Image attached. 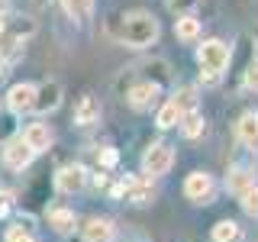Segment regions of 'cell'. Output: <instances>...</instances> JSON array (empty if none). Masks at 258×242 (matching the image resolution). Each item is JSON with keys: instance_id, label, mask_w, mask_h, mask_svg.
Returning a JSON list of instances; mask_svg holds the SVG:
<instances>
[{"instance_id": "29", "label": "cell", "mask_w": 258, "mask_h": 242, "mask_svg": "<svg viewBox=\"0 0 258 242\" xmlns=\"http://www.w3.org/2000/svg\"><path fill=\"white\" fill-rule=\"evenodd\" d=\"M7 7H10V0H0V23H4V16H7Z\"/></svg>"}, {"instance_id": "12", "label": "cell", "mask_w": 258, "mask_h": 242, "mask_svg": "<svg viewBox=\"0 0 258 242\" xmlns=\"http://www.w3.org/2000/svg\"><path fill=\"white\" fill-rule=\"evenodd\" d=\"M236 139L245 149H258V110H245L236 123Z\"/></svg>"}, {"instance_id": "22", "label": "cell", "mask_w": 258, "mask_h": 242, "mask_svg": "<svg viewBox=\"0 0 258 242\" xmlns=\"http://www.w3.org/2000/svg\"><path fill=\"white\" fill-rule=\"evenodd\" d=\"M171 100L181 107V113H190V110H197V87H181Z\"/></svg>"}, {"instance_id": "25", "label": "cell", "mask_w": 258, "mask_h": 242, "mask_svg": "<svg viewBox=\"0 0 258 242\" xmlns=\"http://www.w3.org/2000/svg\"><path fill=\"white\" fill-rule=\"evenodd\" d=\"M165 4L174 16H194V7H197L200 0H165Z\"/></svg>"}, {"instance_id": "28", "label": "cell", "mask_w": 258, "mask_h": 242, "mask_svg": "<svg viewBox=\"0 0 258 242\" xmlns=\"http://www.w3.org/2000/svg\"><path fill=\"white\" fill-rule=\"evenodd\" d=\"M200 84H207V87L220 84V75H207V71H200Z\"/></svg>"}, {"instance_id": "15", "label": "cell", "mask_w": 258, "mask_h": 242, "mask_svg": "<svg viewBox=\"0 0 258 242\" xmlns=\"http://www.w3.org/2000/svg\"><path fill=\"white\" fill-rule=\"evenodd\" d=\"M252 184H255V174L248 168H229V174H226V191L236 194V197H242Z\"/></svg>"}, {"instance_id": "23", "label": "cell", "mask_w": 258, "mask_h": 242, "mask_svg": "<svg viewBox=\"0 0 258 242\" xmlns=\"http://www.w3.org/2000/svg\"><path fill=\"white\" fill-rule=\"evenodd\" d=\"M242 210H245V216H252V220H258V184H252L245 194L239 197Z\"/></svg>"}, {"instance_id": "8", "label": "cell", "mask_w": 258, "mask_h": 242, "mask_svg": "<svg viewBox=\"0 0 258 242\" xmlns=\"http://www.w3.org/2000/svg\"><path fill=\"white\" fill-rule=\"evenodd\" d=\"M32 158H36V152H32L29 145L20 139V136L4 145V165H7V168H13V171H23V168H29V161H32Z\"/></svg>"}, {"instance_id": "31", "label": "cell", "mask_w": 258, "mask_h": 242, "mask_svg": "<svg viewBox=\"0 0 258 242\" xmlns=\"http://www.w3.org/2000/svg\"><path fill=\"white\" fill-rule=\"evenodd\" d=\"M0 32H4V23H0Z\"/></svg>"}, {"instance_id": "3", "label": "cell", "mask_w": 258, "mask_h": 242, "mask_svg": "<svg viewBox=\"0 0 258 242\" xmlns=\"http://www.w3.org/2000/svg\"><path fill=\"white\" fill-rule=\"evenodd\" d=\"M171 165H174V149H171V145H165V142H152L149 149L142 152V171H145V177L168 174V171H171Z\"/></svg>"}, {"instance_id": "10", "label": "cell", "mask_w": 258, "mask_h": 242, "mask_svg": "<svg viewBox=\"0 0 258 242\" xmlns=\"http://www.w3.org/2000/svg\"><path fill=\"white\" fill-rule=\"evenodd\" d=\"M81 236H84V242H113L116 239V226L107 216H91L81 226Z\"/></svg>"}, {"instance_id": "20", "label": "cell", "mask_w": 258, "mask_h": 242, "mask_svg": "<svg viewBox=\"0 0 258 242\" xmlns=\"http://www.w3.org/2000/svg\"><path fill=\"white\" fill-rule=\"evenodd\" d=\"M48 226H52L55 232H58V236H68L71 229H75V213H71V210H52V213H48Z\"/></svg>"}, {"instance_id": "16", "label": "cell", "mask_w": 258, "mask_h": 242, "mask_svg": "<svg viewBox=\"0 0 258 242\" xmlns=\"http://www.w3.org/2000/svg\"><path fill=\"white\" fill-rule=\"evenodd\" d=\"M174 36L181 42H197L200 39V20L197 16H177L174 20Z\"/></svg>"}, {"instance_id": "19", "label": "cell", "mask_w": 258, "mask_h": 242, "mask_svg": "<svg viewBox=\"0 0 258 242\" xmlns=\"http://www.w3.org/2000/svg\"><path fill=\"white\" fill-rule=\"evenodd\" d=\"M61 7L75 23H87L91 20V10H94V0H61Z\"/></svg>"}, {"instance_id": "9", "label": "cell", "mask_w": 258, "mask_h": 242, "mask_svg": "<svg viewBox=\"0 0 258 242\" xmlns=\"http://www.w3.org/2000/svg\"><path fill=\"white\" fill-rule=\"evenodd\" d=\"M32 103H36V87L32 84H13L10 91H7V107H10V113H16V116H23V113L32 110Z\"/></svg>"}, {"instance_id": "13", "label": "cell", "mask_w": 258, "mask_h": 242, "mask_svg": "<svg viewBox=\"0 0 258 242\" xmlns=\"http://www.w3.org/2000/svg\"><path fill=\"white\" fill-rule=\"evenodd\" d=\"M20 139L26 142L32 152H48V149H52V139H55V136H52V129H48L45 123H29L26 129H23Z\"/></svg>"}, {"instance_id": "14", "label": "cell", "mask_w": 258, "mask_h": 242, "mask_svg": "<svg viewBox=\"0 0 258 242\" xmlns=\"http://www.w3.org/2000/svg\"><path fill=\"white\" fill-rule=\"evenodd\" d=\"M97 119H100V103H97V97L84 94V97L75 103V123H78V126H94Z\"/></svg>"}, {"instance_id": "24", "label": "cell", "mask_w": 258, "mask_h": 242, "mask_svg": "<svg viewBox=\"0 0 258 242\" xmlns=\"http://www.w3.org/2000/svg\"><path fill=\"white\" fill-rule=\"evenodd\" d=\"M7 242H36V236H32V229L29 226H23V223H13V226H7Z\"/></svg>"}, {"instance_id": "1", "label": "cell", "mask_w": 258, "mask_h": 242, "mask_svg": "<svg viewBox=\"0 0 258 242\" xmlns=\"http://www.w3.org/2000/svg\"><path fill=\"white\" fill-rule=\"evenodd\" d=\"M158 20L149 10H133L123 16V26H119V39L129 48H149L158 42Z\"/></svg>"}, {"instance_id": "4", "label": "cell", "mask_w": 258, "mask_h": 242, "mask_svg": "<svg viewBox=\"0 0 258 242\" xmlns=\"http://www.w3.org/2000/svg\"><path fill=\"white\" fill-rule=\"evenodd\" d=\"M216 194V184H213V174L207 171H190L187 181H184V197L194 200V204H210Z\"/></svg>"}, {"instance_id": "18", "label": "cell", "mask_w": 258, "mask_h": 242, "mask_svg": "<svg viewBox=\"0 0 258 242\" xmlns=\"http://www.w3.org/2000/svg\"><path fill=\"white\" fill-rule=\"evenodd\" d=\"M210 236H213V242H239L242 239V226L236 220H220Z\"/></svg>"}, {"instance_id": "30", "label": "cell", "mask_w": 258, "mask_h": 242, "mask_svg": "<svg viewBox=\"0 0 258 242\" xmlns=\"http://www.w3.org/2000/svg\"><path fill=\"white\" fill-rule=\"evenodd\" d=\"M0 75H4V62H0Z\"/></svg>"}, {"instance_id": "17", "label": "cell", "mask_w": 258, "mask_h": 242, "mask_svg": "<svg viewBox=\"0 0 258 242\" xmlns=\"http://www.w3.org/2000/svg\"><path fill=\"white\" fill-rule=\"evenodd\" d=\"M181 116H184L181 107H177L174 100H165V103L158 107V113H155V126H158V129H171V126L181 123Z\"/></svg>"}, {"instance_id": "6", "label": "cell", "mask_w": 258, "mask_h": 242, "mask_svg": "<svg viewBox=\"0 0 258 242\" xmlns=\"http://www.w3.org/2000/svg\"><path fill=\"white\" fill-rule=\"evenodd\" d=\"M84 184H87L84 165H61L55 171V188L61 194H78V191H84Z\"/></svg>"}, {"instance_id": "11", "label": "cell", "mask_w": 258, "mask_h": 242, "mask_svg": "<svg viewBox=\"0 0 258 242\" xmlns=\"http://www.w3.org/2000/svg\"><path fill=\"white\" fill-rule=\"evenodd\" d=\"M58 103H61V84L58 81H45L42 87H36V103H32V110L52 113V110H58Z\"/></svg>"}, {"instance_id": "26", "label": "cell", "mask_w": 258, "mask_h": 242, "mask_svg": "<svg viewBox=\"0 0 258 242\" xmlns=\"http://www.w3.org/2000/svg\"><path fill=\"white\" fill-rule=\"evenodd\" d=\"M242 84H245L248 91H255V94H258V58L245 68V75H242Z\"/></svg>"}, {"instance_id": "7", "label": "cell", "mask_w": 258, "mask_h": 242, "mask_svg": "<svg viewBox=\"0 0 258 242\" xmlns=\"http://www.w3.org/2000/svg\"><path fill=\"white\" fill-rule=\"evenodd\" d=\"M158 91H161V84H158V81H139V84H133V87H129L126 103H129L133 110H149L152 103L158 100Z\"/></svg>"}, {"instance_id": "21", "label": "cell", "mask_w": 258, "mask_h": 242, "mask_svg": "<svg viewBox=\"0 0 258 242\" xmlns=\"http://www.w3.org/2000/svg\"><path fill=\"white\" fill-rule=\"evenodd\" d=\"M181 133H184V139H197V136L204 133V116H200L197 110L184 113L181 116Z\"/></svg>"}, {"instance_id": "27", "label": "cell", "mask_w": 258, "mask_h": 242, "mask_svg": "<svg viewBox=\"0 0 258 242\" xmlns=\"http://www.w3.org/2000/svg\"><path fill=\"white\" fill-rule=\"evenodd\" d=\"M116 161H119L116 149H103V152H100V168H113Z\"/></svg>"}, {"instance_id": "5", "label": "cell", "mask_w": 258, "mask_h": 242, "mask_svg": "<svg viewBox=\"0 0 258 242\" xmlns=\"http://www.w3.org/2000/svg\"><path fill=\"white\" fill-rule=\"evenodd\" d=\"M119 197H126L129 204H136V207H142V204H152V197H155V188H152V177H136V174H129L119 181Z\"/></svg>"}, {"instance_id": "2", "label": "cell", "mask_w": 258, "mask_h": 242, "mask_svg": "<svg viewBox=\"0 0 258 242\" xmlns=\"http://www.w3.org/2000/svg\"><path fill=\"white\" fill-rule=\"evenodd\" d=\"M229 58H232V48L223 42V39H207L204 45L197 48V65L207 71V75H220L229 68Z\"/></svg>"}]
</instances>
